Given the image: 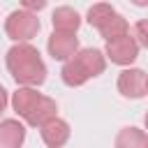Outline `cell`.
Returning <instances> with one entry per match:
<instances>
[{
  "mask_svg": "<svg viewBox=\"0 0 148 148\" xmlns=\"http://www.w3.org/2000/svg\"><path fill=\"white\" fill-rule=\"evenodd\" d=\"M5 65L18 88H37L46 81V65L32 44H14L5 56Z\"/></svg>",
  "mask_w": 148,
  "mask_h": 148,
  "instance_id": "cell-1",
  "label": "cell"
},
{
  "mask_svg": "<svg viewBox=\"0 0 148 148\" xmlns=\"http://www.w3.org/2000/svg\"><path fill=\"white\" fill-rule=\"evenodd\" d=\"M12 106L18 118H23L30 127H44L49 120L58 118V104L56 99L37 92V88H16L12 95Z\"/></svg>",
  "mask_w": 148,
  "mask_h": 148,
  "instance_id": "cell-2",
  "label": "cell"
},
{
  "mask_svg": "<svg viewBox=\"0 0 148 148\" xmlns=\"http://www.w3.org/2000/svg\"><path fill=\"white\" fill-rule=\"evenodd\" d=\"M104 69H106V56L99 49H92V46L90 49H79V53L62 65L60 79H62L65 86L79 88L86 81L99 76Z\"/></svg>",
  "mask_w": 148,
  "mask_h": 148,
  "instance_id": "cell-3",
  "label": "cell"
},
{
  "mask_svg": "<svg viewBox=\"0 0 148 148\" xmlns=\"http://www.w3.org/2000/svg\"><path fill=\"white\" fill-rule=\"evenodd\" d=\"M86 21H88L95 30H99V35L104 37V42H113V39H118V37L130 35V25H127L125 16H120V14H118L111 5H106V2L92 5V7L88 9V14H86Z\"/></svg>",
  "mask_w": 148,
  "mask_h": 148,
  "instance_id": "cell-4",
  "label": "cell"
},
{
  "mask_svg": "<svg viewBox=\"0 0 148 148\" xmlns=\"http://www.w3.org/2000/svg\"><path fill=\"white\" fill-rule=\"evenodd\" d=\"M42 23L37 18V14L25 12V9H14L7 18H5V35L16 42V44H28L32 37H37Z\"/></svg>",
  "mask_w": 148,
  "mask_h": 148,
  "instance_id": "cell-5",
  "label": "cell"
},
{
  "mask_svg": "<svg viewBox=\"0 0 148 148\" xmlns=\"http://www.w3.org/2000/svg\"><path fill=\"white\" fill-rule=\"evenodd\" d=\"M104 56L106 60H111L113 65H120V67H130L136 58H139V44L132 35H125V37H118L113 42H106L104 46Z\"/></svg>",
  "mask_w": 148,
  "mask_h": 148,
  "instance_id": "cell-6",
  "label": "cell"
},
{
  "mask_svg": "<svg viewBox=\"0 0 148 148\" xmlns=\"http://www.w3.org/2000/svg\"><path fill=\"white\" fill-rule=\"evenodd\" d=\"M118 92L127 99H141L148 95V74L139 67H127L118 74Z\"/></svg>",
  "mask_w": 148,
  "mask_h": 148,
  "instance_id": "cell-7",
  "label": "cell"
},
{
  "mask_svg": "<svg viewBox=\"0 0 148 148\" xmlns=\"http://www.w3.org/2000/svg\"><path fill=\"white\" fill-rule=\"evenodd\" d=\"M46 51L53 60H60V62H67L72 60L76 53H79V37L76 35H69V32H51L49 42H46Z\"/></svg>",
  "mask_w": 148,
  "mask_h": 148,
  "instance_id": "cell-8",
  "label": "cell"
},
{
  "mask_svg": "<svg viewBox=\"0 0 148 148\" xmlns=\"http://www.w3.org/2000/svg\"><path fill=\"white\" fill-rule=\"evenodd\" d=\"M39 134H42V141L49 146V148H62L67 141H69V123L62 120V118H53L49 120L44 127H39Z\"/></svg>",
  "mask_w": 148,
  "mask_h": 148,
  "instance_id": "cell-9",
  "label": "cell"
},
{
  "mask_svg": "<svg viewBox=\"0 0 148 148\" xmlns=\"http://www.w3.org/2000/svg\"><path fill=\"white\" fill-rule=\"evenodd\" d=\"M25 141V125L16 118L0 120V148H21Z\"/></svg>",
  "mask_w": 148,
  "mask_h": 148,
  "instance_id": "cell-10",
  "label": "cell"
},
{
  "mask_svg": "<svg viewBox=\"0 0 148 148\" xmlns=\"http://www.w3.org/2000/svg\"><path fill=\"white\" fill-rule=\"evenodd\" d=\"M51 25L56 32H69L76 35V30L81 28V16L76 9L72 7H56L51 14Z\"/></svg>",
  "mask_w": 148,
  "mask_h": 148,
  "instance_id": "cell-11",
  "label": "cell"
},
{
  "mask_svg": "<svg viewBox=\"0 0 148 148\" xmlns=\"http://www.w3.org/2000/svg\"><path fill=\"white\" fill-rule=\"evenodd\" d=\"M116 148H148V132L139 127H123L113 141Z\"/></svg>",
  "mask_w": 148,
  "mask_h": 148,
  "instance_id": "cell-12",
  "label": "cell"
},
{
  "mask_svg": "<svg viewBox=\"0 0 148 148\" xmlns=\"http://www.w3.org/2000/svg\"><path fill=\"white\" fill-rule=\"evenodd\" d=\"M134 39H136L139 46L148 49V18L136 21V25H134Z\"/></svg>",
  "mask_w": 148,
  "mask_h": 148,
  "instance_id": "cell-13",
  "label": "cell"
},
{
  "mask_svg": "<svg viewBox=\"0 0 148 148\" xmlns=\"http://www.w3.org/2000/svg\"><path fill=\"white\" fill-rule=\"evenodd\" d=\"M44 7H46V2H44V0H25V2L21 5V9L32 12V14H35V12H39V9H44Z\"/></svg>",
  "mask_w": 148,
  "mask_h": 148,
  "instance_id": "cell-14",
  "label": "cell"
},
{
  "mask_svg": "<svg viewBox=\"0 0 148 148\" xmlns=\"http://www.w3.org/2000/svg\"><path fill=\"white\" fill-rule=\"evenodd\" d=\"M7 104H9V97H7V90L0 86V113L7 109Z\"/></svg>",
  "mask_w": 148,
  "mask_h": 148,
  "instance_id": "cell-15",
  "label": "cell"
},
{
  "mask_svg": "<svg viewBox=\"0 0 148 148\" xmlns=\"http://www.w3.org/2000/svg\"><path fill=\"white\" fill-rule=\"evenodd\" d=\"M143 127H146V130H148V111H146V113H143Z\"/></svg>",
  "mask_w": 148,
  "mask_h": 148,
  "instance_id": "cell-16",
  "label": "cell"
}]
</instances>
